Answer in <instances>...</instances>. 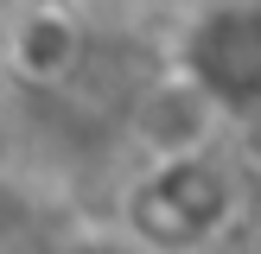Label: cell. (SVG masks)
I'll use <instances>...</instances> for the list:
<instances>
[{
    "label": "cell",
    "mask_w": 261,
    "mask_h": 254,
    "mask_svg": "<svg viewBox=\"0 0 261 254\" xmlns=\"http://www.w3.org/2000/svg\"><path fill=\"white\" fill-rule=\"evenodd\" d=\"M185 76L217 108H255L261 102V7H223L198 25Z\"/></svg>",
    "instance_id": "cell-1"
},
{
    "label": "cell",
    "mask_w": 261,
    "mask_h": 254,
    "mask_svg": "<svg viewBox=\"0 0 261 254\" xmlns=\"http://www.w3.org/2000/svg\"><path fill=\"white\" fill-rule=\"evenodd\" d=\"M160 210L172 216V223L160 229V241L191 248V241H204V235L229 216V184H223L204 159H160V172H153V184L140 190L134 216L147 223V216H160Z\"/></svg>",
    "instance_id": "cell-2"
},
{
    "label": "cell",
    "mask_w": 261,
    "mask_h": 254,
    "mask_svg": "<svg viewBox=\"0 0 261 254\" xmlns=\"http://www.w3.org/2000/svg\"><path fill=\"white\" fill-rule=\"evenodd\" d=\"M70 254H121V248H115V241H76Z\"/></svg>",
    "instance_id": "cell-3"
}]
</instances>
